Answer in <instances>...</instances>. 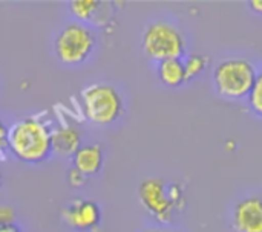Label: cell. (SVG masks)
<instances>
[{
  "label": "cell",
  "mask_w": 262,
  "mask_h": 232,
  "mask_svg": "<svg viewBox=\"0 0 262 232\" xmlns=\"http://www.w3.org/2000/svg\"><path fill=\"white\" fill-rule=\"evenodd\" d=\"M146 232H173V231H169V229H149V231Z\"/></svg>",
  "instance_id": "21"
},
{
  "label": "cell",
  "mask_w": 262,
  "mask_h": 232,
  "mask_svg": "<svg viewBox=\"0 0 262 232\" xmlns=\"http://www.w3.org/2000/svg\"><path fill=\"white\" fill-rule=\"evenodd\" d=\"M249 6H250L252 11H255L256 14L262 15V0H252V2H249Z\"/></svg>",
  "instance_id": "19"
},
{
  "label": "cell",
  "mask_w": 262,
  "mask_h": 232,
  "mask_svg": "<svg viewBox=\"0 0 262 232\" xmlns=\"http://www.w3.org/2000/svg\"><path fill=\"white\" fill-rule=\"evenodd\" d=\"M6 150H8V127L0 119V159L5 156Z\"/></svg>",
  "instance_id": "18"
},
{
  "label": "cell",
  "mask_w": 262,
  "mask_h": 232,
  "mask_svg": "<svg viewBox=\"0 0 262 232\" xmlns=\"http://www.w3.org/2000/svg\"><path fill=\"white\" fill-rule=\"evenodd\" d=\"M249 106L252 109V112L262 118V72L258 73L256 80H255V84L249 93Z\"/></svg>",
  "instance_id": "14"
},
{
  "label": "cell",
  "mask_w": 262,
  "mask_h": 232,
  "mask_svg": "<svg viewBox=\"0 0 262 232\" xmlns=\"http://www.w3.org/2000/svg\"><path fill=\"white\" fill-rule=\"evenodd\" d=\"M101 5L100 0H72L69 2V11L80 21H91L101 9Z\"/></svg>",
  "instance_id": "12"
},
{
  "label": "cell",
  "mask_w": 262,
  "mask_h": 232,
  "mask_svg": "<svg viewBox=\"0 0 262 232\" xmlns=\"http://www.w3.org/2000/svg\"><path fill=\"white\" fill-rule=\"evenodd\" d=\"M169 196H170V200L173 202L177 211H183L184 207H186V196H184V190L180 184H169Z\"/></svg>",
  "instance_id": "15"
},
{
  "label": "cell",
  "mask_w": 262,
  "mask_h": 232,
  "mask_svg": "<svg viewBox=\"0 0 262 232\" xmlns=\"http://www.w3.org/2000/svg\"><path fill=\"white\" fill-rule=\"evenodd\" d=\"M236 232H262V199L252 196L236 203L233 211Z\"/></svg>",
  "instance_id": "8"
},
{
  "label": "cell",
  "mask_w": 262,
  "mask_h": 232,
  "mask_svg": "<svg viewBox=\"0 0 262 232\" xmlns=\"http://www.w3.org/2000/svg\"><path fill=\"white\" fill-rule=\"evenodd\" d=\"M3 184V171H2V167H0V187Z\"/></svg>",
  "instance_id": "22"
},
{
  "label": "cell",
  "mask_w": 262,
  "mask_h": 232,
  "mask_svg": "<svg viewBox=\"0 0 262 232\" xmlns=\"http://www.w3.org/2000/svg\"><path fill=\"white\" fill-rule=\"evenodd\" d=\"M183 61H184V67H186L187 81H190V80H195L196 76H200L209 67L210 57L206 54H192Z\"/></svg>",
  "instance_id": "13"
},
{
  "label": "cell",
  "mask_w": 262,
  "mask_h": 232,
  "mask_svg": "<svg viewBox=\"0 0 262 232\" xmlns=\"http://www.w3.org/2000/svg\"><path fill=\"white\" fill-rule=\"evenodd\" d=\"M88 182V176H84L83 173H80L78 170H75L74 167L68 171V184L72 188H80Z\"/></svg>",
  "instance_id": "16"
},
{
  "label": "cell",
  "mask_w": 262,
  "mask_h": 232,
  "mask_svg": "<svg viewBox=\"0 0 262 232\" xmlns=\"http://www.w3.org/2000/svg\"><path fill=\"white\" fill-rule=\"evenodd\" d=\"M0 232H21L17 225H8V226H0Z\"/></svg>",
  "instance_id": "20"
},
{
  "label": "cell",
  "mask_w": 262,
  "mask_h": 232,
  "mask_svg": "<svg viewBox=\"0 0 262 232\" xmlns=\"http://www.w3.org/2000/svg\"><path fill=\"white\" fill-rule=\"evenodd\" d=\"M143 52L154 61L181 58L186 52V40L181 31L167 21H154L147 24L141 38Z\"/></svg>",
  "instance_id": "4"
},
{
  "label": "cell",
  "mask_w": 262,
  "mask_h": 232,
  "mask_svg": "<svg viewBox=\"0 0 262 232\" xmlns=\"http://www.w3.org/2000/svg\"><path fill=\"white\" fill-rule=\"evenodd\" d=\"M157 73L160 81L170 89L181 87L184 83H187V75H186V67L184 61L181 58L175 60H166L158 63Z\"/></svg>",
  "instance_id": "11"
},
{
  "label": "cell",
  "mask_w": 262,
  "mask_h": 232,
  "mask_svg": "<svg viewBox=\"0 0 262 232\" xmlns=\"http://www.w3.org/2000/svg\"><path fill=\"white\" fill-rule=\"evenodd\" d=\"M256 67L246 58H227L216 64L213 70V86L227 99L247 98L255 80Z\"/></svg>",
  "instance_id": "2"
},
{
  "label": "cell",
  "mask_w": 262,
  "mask_h": 232,
  "mask_svg": "<svg viewBox=\"0 0 262 232\" xmlns=\"http://www.w3.org/2000/svg\"><path fill=\"white\" fill-rule=\"evenodd\" d=\"M81 147V133L74 124H61L52 128V153L74 156Z\"/></svg>",
  "instance_id": "10"
},
{
  "label": "cell",
  "mask_w": 262,
  "mask_h": 232,
  "mask_svg": "<svg viewBox=\"0 0 262 232\" xmlns=\"http://www.w3.org/2000/svg\"><path fill=\"white\" fill-rule=\"evenodd\" d=\"M81 106L86 118L97 125H111L124 113L123 96L107 83H94L84 87Z\"/></svg>",
  "instance_id": "3"
},
{
  "label": "cell",
  "mask_w": 262,
  "mask_h": 232,
  "mask_svg": "<svg viewBox=\"0 0 262 232\" xmlns=\"http://www.w3.org/2000/svg\"><path fill=\"white\" fill-rule=\"evenodd\" d=\"M15 210L12 207L2 205L0 207V226L15 225Z\"/></svg>",
  "instance_id": "17"
},
{
  "label": "cell",
  "mask_w": 262,
  "mask_h": 232,
  "mask_svg": "<svg viewBox=\"0 0 262 232\" xmlns=\"http://www.w3.org/2000/svg\"><path fill=\"white\" fill-rule=\"evenodd\" d=\"M95 34L83 23H69L57 35L54 41V50L66 66H77L84 63L95 49Z\"/></svg>",
  "instance_id": "5"
},
{
  "label": "cell",
  "mask_w": 262,
  "mask_h": 232,
  "mask_svg": "<svg viewBox=\"0 0 262 232\" xmlns=\"http://www.w3.org/2000/svg\"><path fill=\"white\" fill-rule=\"evenodd\" d=\"M8 150L21 162L41 164L52 153V128L40 116H29L8 128Z\"/></svg>",
  "instance_id": "1"
},
{
  "label": "cell",
  "mask_w": 262,
  "mask_h": 232,
  "mask_svg": "<svg viewBox=\"0 0 262 232\" xmlns=\"http://www.w3.org/2000/svg\"><path fill=\"white\" fill-rule=\"evenodd\" d=\"M104 162V151L100 144L81 145L72 156V167L84 176H94L101 171Z\"/></svg>",
  "instance_id": "9"
},
{
  "label": "cell",
  "mask_w": 262,
  "mask_h": 232,
  "mask_svg": "<svg viewBox=\"0 0 262 232\" xmlns=\"http://www.w3.org/2000/svg\"><path fill=\"white\" fill-rule=\"evenodd\" d=\"M61 220L74 231H94L101 223V208L94 200L77 199L63 208Z\"/></svg>",
  "instance_id": "7"
},
{
  "label": "cell",
  "mask_w": 262,
  "mask_h": 232,
  "mask_svg": "<svg viewBox=\"0 0 262 232\" xmlns=\"http://www.w3.org/2000/svg\"><path fill=\"white\" fill-rule=\"evenodd\" d=\"M138 200L141 207L158 223H170L177 208L169 196V184L161 177H147L138 185Z\"/></svg>",
  "instance_id": "6"
}]
</instances>
